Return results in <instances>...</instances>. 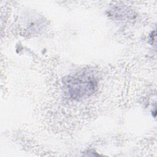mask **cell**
<instances>
[{"label": "cell", "mask_w": 157, "mask_h": 157, "mask_svg": "<svg viewBox=\"0 0 157 157\" xmlns=\"http://www.w3.org/2000/svg\"><path fill=\"white\" fill-rule=\"evenodd\" d=\"M96 88L93 77L80 75L69 78L66 83V91L70 98L79 100L92 94Z\"/></svg>", "instance_id": "1"}]
</instances>
